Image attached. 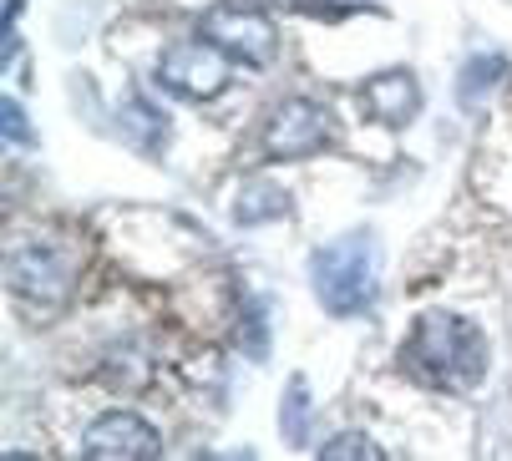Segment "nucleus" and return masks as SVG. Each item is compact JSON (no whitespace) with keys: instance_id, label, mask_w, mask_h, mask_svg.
Instances as JSON below:
<instances>
[{"instance_id":"f257e3e1","label":"nucleus","mask_w":512,"mask_h":461,"mask_svg":"<svg viewBox=\"0 0 512 461\" xmlns=\"http://www.w3.org/2000/svg\"><path fill=\"white\" fill-rule=\"evenodd\" d=\"M401 360L416 380L426 386L447 391V396H467L487 380V365H492V345L487 335L467 320V315H452V310H426L406 345H401Z\"/></svg>"},{"instance_id":"f03ea898","label":"nucleus","mask_w":512,"mask_h":461,"mask_svg":"<svg viewBox=\"0 0 512 461\" xmlns=\"http://www.w3.org/2000/svg\"><path fill=\"white\" fill-rule=\"evenodd\" d=\"M82 274V244L66 228H36L26 239H11L6 249V284L31 310H56L71 299Z\"/></svg>"},{"instance_id":"7ed1b4c3","label":"nucleus","mask_w":512,"mask_h":461,"mask_svg":"<svg viewBox=\"0 0 512 461\" xmlns=\"http://www.w3.org/2000/svg\"><path fill=\"white\" fill-rule=\"evenodd\" d=\"M310 284L315 299L325 304V315L350 320L365 315L381 294V249L371 234H345L335 244H320L310 254Z\"/></svg>"},{"instance_id":"20e7f679","label":"nucleus","mask_w":512,"mask_h":461,"mask_svg":"<svg viewBox=\"0 0 512 461\" xmlns=\"http://www.w3.org/2000/svg\"><path fill=\"white\" fill-rule=\"evenodd\" d=\"M158 87L183 97V102H213L218 92L229 87L234 76V56H224L213 41H173L163 56H158Z\"/></svg>"},{"instance_id":"39448f33","label":"nucleus","mask_w":512,"mask_h":461,"mask_svg":"<svg viewBox=\"0 0 512 461\" xmlns=\"http://www.w3.org/2000/svg\"><path fill=\"white\" fill-rule=\"evenodd\" d=\"M198 36L213 41L224 56H234L239 66H269L279 51V31L264 11L239 6V0H224V6H208L198 16Z\"/></svg>"},{"instance_id":"423d86ee","label":"nucleus","mask_w":512,"mask_h":461,"mask_svg":"<svg viewBox=\"0 0 512 461\" xmlns=\"http://www.w3.org/2000/svg\"><path fill=\"white\" fill-rule=\"evenodd\" d=\"M335 142V117L310 102V97H289L269 112V127H264V152L279 163H305L315 152H325Z\"/></svg>"},{"instance_id":"0eeeda50","label":"nucleus","mask_w":512,"mask_h":461,"mask_svg":"<svg viewBox=\"0 0 512 461\" xmlns=\"http://www.w3.org/2000/svg\"><path fill=\"white\" fill-rule=\"evenodd\" d=\"M82 456H92V461H153V456H163V436L137 411H102L82 436Z\"/></svg>"},{"instance_id":"6e6552de","label":"nucleus","mask_w":512,"mask_h":461,"mask_svg":"<svg viewBox=\"0 0 512 461\" xmlns=\"http://www.w3.org/2000/svg\"><path fill=\"white\" fill-rule=\"evenodd\" d=\"M355 97H360V112L371 117V122H381V127H406L421 112V87H416V76L406 66L376 71Z\"/></svg>"},{"instance_id":"1a4fd4ad","label":"nucleus","mask_w":512,"mask_h":461,"mask_svg":"<svg viewBox=\"0 0 512 461\" xmlns=\"http://www.w3.org/2000/svg\"><path fill=\"white\" fill-rule=\"evenodd\" d=\"M229 213H234V223L259 228V223H274V218L289 213V193H284L279 183H269V178H249V183L234 193Z\"/></svg>"},{"instance_id":"9d476101","label":"nucleus","mask_w":512,"mask_h":461,"mask_svg":"<svg viewBox=\"0 0 512 461\" xmlns=\"http://www.w3.org/2000/svg\"><path fill=\"white\" fill-rule=\"evenodd\" d=\"M507 76V56H497V51H487V56H472L467 66H462V76H457V97H462V107H477L497 82Z\"/></svg>"},{"instance_id":"9b49d317","label":"nucleus","mask_w":512,"mask_h":461,"mask_svg":"<svg viewBox=\"0 0 512 461\" xmlns=\"http://www.w3.org/2000/svg\"><path fill=\"white\" fill-rule=\"evenodd\" d=\"M305 421H310V396H305V380L295 375V380H289V391H284V406H279V431H284V441L305 446Z\"/></svg>"},{"instance_id":"f8f14e48","label":"nucleus","mask_w":512,"mask_h":461,"mask_svg":"<svg viewBox=\"0 0 512 461\" xmlns=\"http://www.w3.org/2000/svg\"><path fill=\"white\" fill-rule=\"evenodd\" d=\"M320 456L325 461H355V456H365V461H381L386 451L365 436V431H340V436H330L325 446H320Z\"/></svg>"},{"instance_id":"ddd939ff","label":"nucleus","mask_w":512,"mask_h":461,"mask_svg":"<svg viewBox=\"0 0 512 461\" xmlns=\"http://www.w3.org/2000/svg\"><path fill=\"white\" fill-rule=\"evenodd\" d=\"M122 117H127V132H137V137H142V147H158V142H163V132H168V127H163L168 117H163V112H153L148 102H137V97L122 107Z\"/></svg>"},{"instance_id":"4468645a","label":"nucleus","mask_w":512,"mask_h":461,"mask_svg":"<svg viewBox=\"0 0 512 461\" xmlns=\"http://www.w3.org/2000/svg\"><path fill=\"white\" fill-rule=\"evenodd\" d=\"M0 117H6V137H11V142H36V137H31V127H26V112H21V102H16V97H6Z\"/></svg>"}]
</instances>
